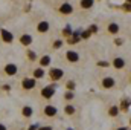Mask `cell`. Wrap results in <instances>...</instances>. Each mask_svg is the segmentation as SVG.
<instances>
[{"label": "cell", "instance_id": "obj_1", "mask_svg": "<svg viewBox=\"0 0 131 130\" xmlns=\"http://www.w3.org/2000/svg\"><path fill=\"white\" fill-rule=\"evenodd\" d=\"M53 87L52 86H47V87H44L43 90H41V95H43V98H46V99H49V98H52V95H53Z\"/></svg>", "mask_w": 131, "mask_h": 130}, {"label": "cell", "instance_id": "obj_2", "mask_svg": "<svg viewBox=\"0 0 131 130\" xmlns=\"http://www.w3.org/2000/svg\"><path fill=\"white\" fill-rule=\"evenodd\" d=\"M60 12H61V14H66V15H69V14L73 12V8H72V5H69V3H63V5L60 6Z\"/></svg>", "mask_w": 131, "mask_h": 130}, {"label": "cell", "instance_id": "obj_3", "mask_svg": "<svg viewBox=\"0 0 131 130\" xmlns=\"http://www.w3.org/2000/svg\"><path fill=\"white\" fill-rule=\"evenodd\" d=\"M66 57H67V60H69L70 63H76V61L79 60V55H78L76 52H73V51H69V52L66 54Z\"/></svg>", "mask_w": 131, "mask_h": 130}, {"label": "cell", "instance_id": "obj_4", "mask_svg": "<svg viewBox=\"0 0 131 130\" xmlns=\"http://www.w3.org/2000/svg\"><path fill=\"white\" fill-rule=\"evenodd\" d=\"M50 78L52 80H60L61 77H63V70L61 69H50Z\"/></svg>", "mask_w": 131, "mask_h": 130}, {"label": "cell", "instance_id": "obj_5", "mask_svg": "<svg viewBox=\"0 0 131 130\" xmlns=\"http://www.w3.org/2000/svg\"><path fill=\"white\" fill-rule=\"evenodd\" d=\"M114 84H116V83H114V80H113V78H110V77L102 80V86H104L105 89H110V87H113Z\"/></svg>", "mask_w": 131, "mask_h": 130}, {"label": "cell", "instance_id": "obj_6", "mask_svg": "<svg viewBox=\"0 0 131 130\" xmlns=\"http://www.w3.org/2000/svg\"><path fill=\"white\" fill-rule=\"evenodd\" d=\"M20 43H21V44H25V46H28V44H31V43H32V37H31L29 34H25V35H21Z\"/></svg>", "mask_w": 131, "mask_h": 130}, {"label": "cell", "instance_id": "obj_7", "mask_svg": "<svg viewBox=\"0 0 131 130\" xmlns=\"http://www.w3.org/2000/svg\"><path fill=\"white\" fill-rule=\"evenodd\" d=\"M2 38H3V41H6V43H11V41H12V34L8 32L6 29H2Z\"/></svg>", "mask_w": 131, "mask_h": 130}, {"label": "cell", "instance_id": "obj_8", "mask_svg": "<svg viewBox=\"0 0 131 130\" xmlns=\"http://www.w3.org/2000/svg\"><path fill=\"white\" fill-rule=\"evenodd\" d=\"M5 72H6L8 75H15V73H17V66L15 64H6Z\"/></svg>", "mask_w": 131, "mask_h": 130}, {"label": "cell", "instance_id": "obj_9", "mask_svg": "<svg viewBox=\"0 0 131 130\" xmlns=\"http://www.w3.org/2000/svg\"><path fill=\"white\" fill-rule=\"evenodd\" d=\"M23 87L25 89H34L35 87V81L31 80V78H25L23 80Z\"/></svg>", "mask_w": 131, "mask_h": 130}, {"label": "cell", "instance_id": "obj_10", "mask_svg": "<svg viewBox=\"0 0 131 130\" xmlns=\"http://www.w3.org/2000/svg\"><path fill=\"white\" fill-rule=\"evenodd\" d=\"M37 29H38V32H46L49 29V23L47 22H40L38 26H37Z\"/></svg>", "mask_w": 131, "mask_h": 130}, {"label": "cell", "instance_id": "obj_11", "mask_svg": "<svg viewBox=\"0 0 131 130\" xmlns=\"http://www.w3.org/2000/svg\"><path fill=\"white\" fill-rule=\"evenodd\" d=\"M44 113H46L47 116H55V115H57V109H55L53 106H47V107L44 109Z\"/></svg>", "mask_w": 131, "mask_h": 130}, {"label": "cell", "instance_id": "obj_12", "mask_svg": "<svg viewBox=\"0 0 131 130\" xmlns=\"http://www.w3.org/2000/svg\"><path fill=\"white\" fill-rule=\"evenodd\" d=\"M93 3H95V0H81V8L82 9H89V8L93 6Z\"/></svg>", "mask_w": 131, "mask_h": 130}, {"label": "cell", "instance_id": "obj_13", "mask_svg": "<svg viewBox=\"0 0 131 130\" xmlns=\"http://www.w3.org/2000/svg\"><path fill=\"white\" fill-rule=\"evenodd\" d=\"M113 64H114V67H117V69H122V67L125 66V61H124L122 58H116V60L113 61Z\"/></svg>", "mask_w": 131, "mask_h": 130}, {"label": "cell", "instance_id": "obj_14", "mask_svg": "<svg viewBox=\"0 0 131 130\" xmlns=\"http://www.w3.org/2000/svg\"><path fill=\"white\" fill-rule=\"evenodd\" d=\"M121 109H122L124 112H127V110L130 109V99H128V98L122 101V104H121Z\"/></svg>", "mask_w": 131, "mask_h": 130}, {"label": "cell", "instance_id": "obj_15", "mask_svg": "<svg viewBox=\"0 0 131 130\" xmlns=\"http://www.w3.org/2000/svg\"><path fill=\"white\" fill-rule=\"evenodd\" d=\"M78 41H79V35L72 34V35H70V38H69V43H70V44H75V43H78Z\"/></svg>", "mask_w": 131, "mask_h": 130}, {"label": "cell", "instance_id": "obj_16", "mask_svg": "<svg viewBox=\"0 0 131 130\" xmlns=\"http://www.w3.org/2000/svg\"><path fill=\"white\" fill-rule=\"evenodd\" d=\"M108 31H110L111 34H116L117 31H119V26H117L116 23H111V25L108 26Z\"/></svg>", "mask_w": 131, "mask_h": 130}, {"label": "cell", "instance_id": "obj_17", "mask_svg": "<svg viewBox=\"0 0 131 130\" xmlns=\"http://www.w3.org/2000/svg\"><path fill=\"white\" fill-rule=\"evenodd\" d=\"M40 63H41V66H47L49 63H50V57H47V55H44L41 60H40Z\"/></svg>", "mask_w": 131, "mask_h": 130}, {"label": "cell", "instance_id": "obj_18", "mask_svg": "<svg viewBox=\"0 0 131 130\" xmlns=\"http://www.w3.org/2000/svg\"><path fill=\"white\" fill-rule=\"evenodd\" d=\"M43 75H44L43 69H35V72H34V77H35V78H41Z\"/></svg>", "mask_w": 131, "mask_h": 130}, {"label": "cell", "instance_id": "obj_19", "mask_svg": "<svg viewBox=\"0 0 131 130\" xmlns=\"http://www.w3.org/2000/svg\"><path fill=\"white\" fill-rule=\"evenodd\" d=\"M23 115L25 116H31L32 115V109L31 107H23Z\"/></svg>", "mask_w": 131, "mask_h": 130}, {"label": "cell", "instance_id": "obj_20", "mask_svg": "<svg viewBox=\"0 0 131 130\" xmlns=\"http://www.w3.org/2000/svg\"><path fill=\"white\" fill-rule=\"evenodd\" d=\"M64 110H66L67 115H73V113H75V107H73V106H67Z\"/></svg>", "mask_w": 131, "mask_h": 130}, {"label": "cell", "instance_id": "obj_21", "mask_svg": "<svg viewBox=\"0 0 131 130\" xmlns=\"http://www.w3.org/2000/svg\"><path fill=\"white\" fill-rule=\"evenodd\" d=\"M63 34H64L66 37H70V35H72V29H70V26H69V25L63 29Z\"/></svg>", "mask_w": 131, "mask_h": 130}, {"label": "cell", "instance_id": "obj_22", "mask_svg": "<svg viewBox=\"0 0 131 130\" xmlns=\"http://www.w3.org/2000/svg\"><path fill=\"white\" fill-rule=\"evenodd\" d=\"M117 112H119V109L113 106V107H110V112H108V113H110L111 116H116V115H117Z\"/></svg>", "mask_w": 131, "mask_h": 130}, {"label": "cell", "instance_id": "obj_23", "mask_svg": "<svg viewBox=\"0 0 131 130\" xmlns=\"http://www.w3.org/2000/svg\"><path fill=\"white\" fill-rule=\"evenodd\" d=\"M75 87H76V86H75V83H73V81H69V83H67V89H70V90H73Z\"/></svg>", "mask_w": 131, "mask_h": 130}, {"label": "cell", "instance_id": "obj_24", "mask_svg": "<svg viewBox=\"0 0 131 130\" xmlns=\"http://www.w3.org/2000/svg\"><path fill=\"white\" fill-rule=\"evenodd\" d=\"M81 35H82V38H89V37L92 35V32H90V31H84Z\"/></svg>", "mask_w": 131, "mask_h": 130}, {"label": "cell", "instance_id": "obj_25", "mask_svg": "<svg viewBox=\"0 0 131 130\" xmlns=\"http://www.w3.org/2000/svg\"><path fill=\"white\" fill-rule=\"evenodd\" d=\"M61 46H63V41H60V40H58V41H55V44H53V48H55V49H58V48H61Z\"/></svg>", "mask_w": 131, "mask_h": 130}, {"label": "cell", "instance_id": "obj_26", "mask_svg": "<svg viewBox=\"0 0 131 130\" xmlns=\"http://www.w3.org/2000/svg\"><path fill=\"white\" fill-rule=\"evenodd\" d=\"M64 98L66 99H73V94H72V92H67V94L64 95Z\"/></svg>", "mask_w": 131, "mask_h": 130}, {"label": "cell", "instance_id": "obj_27", "mask_svg": "<svg viewBox=\"0 0 131 130\" xmlns=\"http://www.w3.org/2000/svg\"><path fill=\"white\" fill-rule=\"evenodd\" d=\"M28 55H29V58H31V60H35V54H34V52L28 51Z\"/></svg>", "mask_w": 131, "mask_h": 130}, {"label": "cell", "instance_id": "obj_28", "mask_svg": "<svg viewBox=\"0 0 131 130\" xmlns=\"http://www.w3.org/2000/svg\"><path fill=\"white\" fill-rule=\"evenodd\" d=\"M98 31V26L96 25H92V28H90V32H96Z\"/></svg>", "mask_w": 131, "mask_h": 130}, {"label": "cell", "instance_id": "obj_29", "mask_svg": "<svg viewBox=\"0 0 131 130\" xmlns=\"http://www.w3.org/2000/svg\"><path fill=\"white\" fill-rule=\"evenodd\" d=\"M124 9H125V11H127V12H128V11H130V3H128V2H127V5H124Z\"/></svg>", "mask_w": 131, "mask_h": 130}, {"label": "cell", "instance_id": "obj_30", "mask_svg": "<svg viewBox=\"0 0 131 130\" xmlns=\"http://www.w3.org/2000/svg\"><path fill=\"white\" fill-rule=\"evenodd\" d=\"M98 64L99 66H108V63H107V61H99Z\"/></svg>", "mask_w": 131, "mask_h": 130}, {"label": "cell", "instance_id": "obj_31", "mask_svg": "<svg viewBox=\"0 0 131 130\" xmlns=\"http://www.w3.org/2000/svg\"><path fill=\"white\" fill-rule=\"evenodd\" d=\"M38 130H52V127H40Z\"/></svg>", "mask_w": 131, "mask_h": 130}, {"label": "cell", "instance_id": "obj_32", "mask_svg": "<svg viewBox=\"0 0 131 130\" xmlns=\"http://www.w3.org/2000/svg\"><path fill=\"white\" fill-rule=\"evenodd\" d=\"M0 130H6V127H5L3 124H0Z\"/></svg>", "mask_w": 131, "mask_h": 130}, {"label": "cell", "instance_id": "obj_33", "mask_svg": "<svg viewBox=\"0 0 131 130\" xmlns=\"http://www.w3.org/2000/svg\"><path fill=\"white\" fill-rule=\"evenodd\" d=\"M117 130H128V129H125V127H121V129H117Z\"/></svg>", "mask_w": 131, "mask_h": 130}, {"label": "cell", "instance_id": "obj_34", "mask_svg": "<svg viewBox=\"0 0 131 130\" xmlns=\"http://www.w3.org/2000/svg\"><path fill=\"white\" fill-rule=\"evenodd\" d=\"M67 130H73V129H67Z\"/></svg>", "mask_w": 131, "mask_h": 130}]
</instances>
